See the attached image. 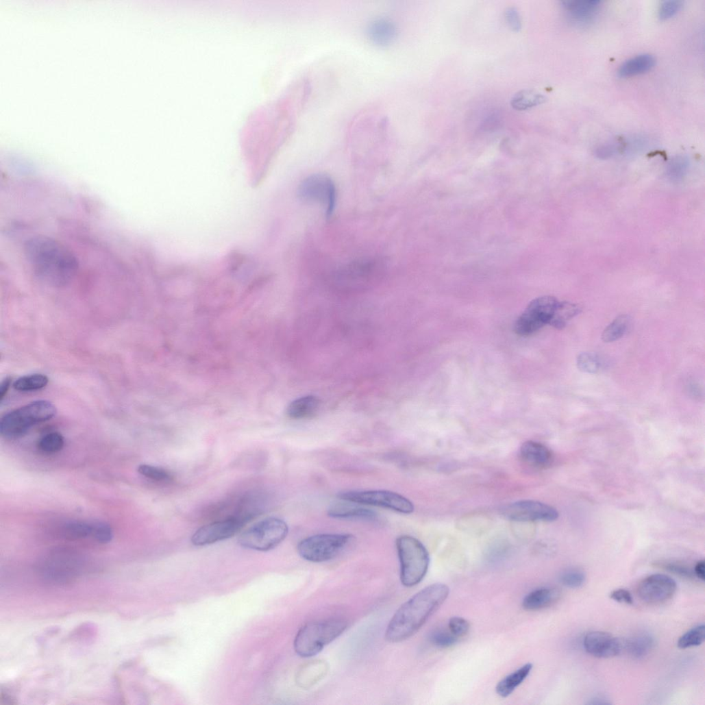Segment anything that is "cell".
Returning <instances> with one entry per match:
<instances>
[{
    "mask_svg": "<svg viewBox=\"0 0 705 705\" xmlns=\"http://www.w3.org/2000/svg\"><path fill=\"white\" fill-rule=\"evenodd\" d=\"M25 255L34 274L53 287L68 285L79 269V262L73 252L49 236L29 238L25 245Z\"/></svg>",
    "mask_w": 705,
    "mask_h": 705,
    "instance_id": "obj_1",
    "label": "cell"
},
{
    "mask_svg": "<svg viewBox=\"0 0 705 705\" xmlns=\"http://www.w3.org/2000/svg\"><path fill=\"white\" fill-rule=\"evenodd\" d=\"M449 593L447 585L438 583L413 595L393 615L386 631V641L399 643L416 634L445 603Z\"/></svg>",
    "mask_w": 705,
    "mask_h": 705,
    "instance_id": "obj_2",
    "label": "cell"
},
{
    "mask_svg": "<svg viewBox=\"0 0 705 705\" xmlns=\"http://www.w3.org/2000/svg\"><path fill=\"white\" fill-rule=\"evenodd\" d=\"M56 408L50 401L38 400L6 414L0 421V434L8 439L24 436L32 428L51 419Z\"/></svg>",
    "mask_w": 705,
    "mask_h": 705,
    "instance_id": "obj_3",
    "label": "cell"
},
{
    "mask_svg": "<svg viewBox=\"0 0 705 705\" xmlns=\"http://www.w3.org/2000/svg\"><path fill=\"white\" fill-rule=\"evenodd\" d=\"M400 562V580L403 586L410 588L425 578L430 563L429 552L416 538L403 535L396 540Z\"/></svg>",
    "mask_w": 705,
    "mask_h": 705,
    "instance_id": "obj_4",
    "label": "cell"
},
{
    "mask_svg": "<svg viewBox=\"0 0 705 705\" xmlns=\"http://www.w3.org/2000/svg\"><path fill=\"white\" fill-rule=\"evenodd\" d=\"M347 628V621L342 619H330L308 623L297 634L295 641V652L303 658L312 657L338 638Z\"/></svg>",
    "mask_w": 705,
    "mask_h": 705,
    "instance_id": "obj_5",
    "label": "cell"
},
{
    "mask_svg": "<svg viewBox=\"0 0 705 705\" xmlns=\"http://www.w3.org/2000/svg\"><path fill=\"white\" fill-rule=\"evenodd\" d=\"M288 532L289 527L284 520L275 517L267 518L242 533L238 543L243 547L265 552L283 542Z\"/></svg>",
    "mask_w": 705,
    "mask_h": 705,
    "instance_id": "obj_6",
    "label": "cell"
},
{
    "mask_svg": "<svg viewBox=\"0 0 705 705\" xmlns=\"http://www.w3.org/2000/svg\"><path fill=\"white\" fill-rule=\"evenodd\" d=\"M349 534H319L303 539L297 546L299 555L313 562L329 561L340 555L351 542Z\"/></svg>",
    "mask_w": 705,
    "mask_h": 705,
    "instance_id": "obj_7",
    "label": "cell"
},
{
    "mask_svg": "<svg viewBox=\"0 0 705 705\" xmlns=\"http://www.w3.org/2000/svg\"><path fill=\"white\" fill-rule=\"evenodd\" d=\"M341 500L360 505L386 508L408 515L414 511L413 504L401 495L389 491H347L339 493Z\"/></svg>",
    "mask_w": 705,
    "mask_h": 705,
    "instance_id": "obj_8",
    "label": "cell"
},
{
    "mask_svg": "<svg viewBox=\"0 0 705 705\" xmlns=\"http://www.w3.org/2000/svg\"><path fill=\"white\" fill-rule=\"evenodd\" d=\"M558 303L557 299L549 296L532 301L515 323L517 334L528 336L549 325Z\"/></svg>",
    "mask_w": 705,
    "mask_h": 705,
    "instance_id": "obj_9",
    "label": "cell"
},
{
    "mask_svg": "<svg viewBox=\"0 0 705 705\" xmlns=\"http://www.w3.org/2000/svg\"><path fill=\"white\" fill-rule=\"evenodd\" d=\"M299 197L304 201L321 203L326 208V217L332 216L336 204V188L332 180L325 175H314L300 185Z\"/></svg>",
    "mask_w": 705,
    "mask_h": 705,
    "instance_id": "obj_10",
    "label": "cell"
},
{
    "mask_svg": "<svg viewBox=\"0 0 705 705\" xmlns=\"http://www.w3.org/2000/svg\"><path fill=\"white\" fill-rule=\"evenodd\" d=\"M503 515L515 521H546L556 520L558 511L551 506L534 500H521L510 504L502 510Z\"/></svg>",
    "mask_w": 705,
    "mask_h": 705,
    "instance_id": "obj_11",
    "label": "cell"
},
{
    "mask_svg": "<svg viewBox=\"0 0 705 705\" xmlns=\"http://www.w3.org/2000/svg\"><path fill=\"white\" fill-rule=\"evenodd\" d=\"M247 520L236 517L217 521L200 528L193 535L191 541L197 546H203L229 539L237 534Z\"/></svg>",
    "mask_w": 705,
    "mask_h": 705,
    "instance_id": "obj_12",
    "label": "cell"
},
{
    "mask_svg": "<svg viewBox=\"0 0 705 705\" xmlns=\"http://www.w3.org/2000/svg\"><path fill=\"white\" fill-rule=\"evenodd\" d=\"M676 589V583L670 577L656 574L646 578L639 584L637 593L645 603L658 604L671 599Z\"/></svg>",
    "mask_w": 705,
    "mask_h": 705,
    "instance_id": "obj_13",
    "label": "cell"
},
{
    "mask_svg": "<svg viewBox=\"0 0 705 705\" xmlns=\"http://www.w3.org/2000/svg\"><path fill=\"white\" fill-rule=\"evenodd\" d=\"M586 651L595 657L610 658L619 655L622 650L621 641L609 633L593 631L584 639Z\"/></svg>",
    "mask_w": 705,
    "mask_h": 705,
    "instance_id": "obj_14",
    "label": "cell"
},
{
    "mask_svg": "<svg viewBox=\"0 0 705 705\" xmlns=\"http://www.w3.org/2000/svg\"><path fill=\"white\" fill-rule=\"evenodd\" d=\"M601 5L599 0H566L561 3L562 8L570 22L579 26L592 23L599 13Z\"/></svg>",
    "mask_w": 705,
    "mask_h": 705,
    "instance_id": "obj_15",
    "label": "cell"
},
{
    "mask_svg": "<svg viewBox=\"0 0 705 705\" xmlns=\"http://www.w3.org/2000/svg\"><path fill=\"white\" fill-rule=\"evenodd\" d=\"M521 460L535 469L548 468L554 460L552 451L542 443L535 441L524 443L519 450Z\"/></svg>",
    "mask_w": 705,
    "mask_h": 705,
    "instance_id": "obj_16",
    "label": "cell"
},
{
    "mask_svg": "<svg viewBox=\"0 0 705 705\" xmlns=\"http://www.w3.org/2000/svg\"><path fill=\"white\" fill-rule=\"evenodd\" d=\"M345 502L332 505L328 510V515L332 518L341 519H359L368 521L378 520L379 516L376 512L364 508L358 504Z\"/></svg>",
    "mask_w": 705,
    "mask_h": 705,
    "instance_id": "obj_17",
    "label": "cell"
},
{
    "mask_svg": "<svg viewBox=\"0 0 705 705\" xmlns=\"http://www.w3.org/2000/svg\"><path fill=\"white\" fill-rule=\"evenodd\" d=\"M367 36L374 45L386 47L395 40L397 29L389 21L379 19L370 23L367 28Z\"/></svg>",
    "mask_w": 705,
    "mask_h": 705,
    "instance_id": "obj_18",
    "label": "cell"
},
{
    "mask_svg": "<svg viewBox=\"0 0 705 705\" xmlns=\"http://www.w3.org/2000/svg\"><path fill=\"white\" fill-rule=\"evenodd\" d=\"M559 597L560 593L557 589L541 588L528 594L523 599L522 606L525 610H539L554 604Z\"/></svg>",
    "mask_w": 705,
    "mask_h": 705,
    "instance_id": "obj_19",
    "label": "cell"
},
{
    "mask_svg": "<svg viewBox=\"0 0 705 705\" xmlns=\"http://www.w3.org/2000/svg\"><path fill=\"white\" fill-rule=\"evenodd\" d=\"M656 64L655 58L650 54H641L633 57L619 67L617 75L620 78H628L644 74L651 71Z\"/></svg>",
    "mask_w": 705,
    "mask_h": 705,
    "instance_id": "obj_20",
    "label": "cell"
},
{
    "mask_svg": "<svg viewBox=\"0 0 705 705\" xmlns=\"http://www.w3.org/2000/svg\"><path fill=\"white\" fill-rule=\"evenodd\" d=\"M532 667V664L527 663L506 676L497 684V693L502 697H507L510 695L527 678Z\"/></svg>",
    "mask_w": 705,
    "mask_h": 705,
    "instance_id": "obj_21",
    "label": "cell"
},
{
    "mask_svg": "<svg viewBox=\"0 0 705 705\" xmlns=\"http://www.w3.org/2000/svg\"><path fill=\"white\" fill-rule=\"evenodd\" d=\"M319 406L320 399L317 397L308 395L293 401L288 406L287 413L294 419H307L314 415Z\"/></svg>",
    "mask_w": 705,
    "mask_h": 705,
    "instance_id": "obj_22",
    "label": "cell"
},
{
    "mask_svg": "<svg viewBox=\"0 0 705 705\" xmlns=\"http://www.w3.org/2000/svg\"><path fill=\"white\" fill-rule=\"evenodd\" d=\"M655 646V639L650 633L643 632L629 639L625 647L634 658L641 659L647 656Z\"/></svg>",
    "mask_w": 705,
    "mask_h": 705,
    "instance_id": "obj_23",
    "label": "cell"
},
{
    "mask_svg": "<svg viewBox=\"0 0 705 705\" xmlns=\"http://www.w3.org/2000/svg\"><path fill=\"white\" fill-rule=\"evenodd\" d=\"M581 312L579 306L569 302L558 303L549 325L558 330L565 327L568 322Z\"/></svg>",
    "mask_w": 705,
    "mask_h": 705,
    "instance_id": "obj_24",
    "label": "cell"
},
{
    "mask_svg": "<svg viewBox=\"0 0 705 705\" xmlns=\"http://www.w3.org/2000/svg\"><path fill=\"white\" fill-rule=\"evenodd\" d=\"M545 101V97L540 93L531 90H523L512 97L510 104L515 110H525L539 106Z\"/></svg>",
    "mask_w": 705,
    "mask_h": 705,
    "instance_id": "obj_25",
    "label": "cell"
},
{
    "mask_svg": "<svg viewBox=\"0 0 705 705\" xmlns=\"http://www.w3.org/2000/svg\"><path fill=\"white\" fill-rule=\"evenodd\" d=\"M326 671L327 666L324 662L309 663L300 671L298 682L302 687H310L319 680Z\"/></svg>",
    "mask_w": 705,
    "mask_h": 705,
    "instance_id": "obj_26",
    "label": "cell"
},
{
    "mask_svg": "<svg viewBox=\"0 0 705 705\" xmlns=\"http://www.w3.org/2000/svg\"><path fill=\"white\" fill-rule=\"evenodd\" d=\"M630 321V318L627 315L618 317L604 330L602 340L605 343H613L621 338L628 329Z\"/></svg>",
    "mask_w": 705,
    "mask_h": 705,
    "instance_id": "obj_27",
    "label": "cell"
},
{
    "mask_svg": "<svg viewBox=\"0 0 705 705\" xmlns=\"http://www.w3.org/2000/svg\"><path fill=\"white\" fill-rule=\"evenodd\" d=\"M49 378L42 374H32L18 379L14 384L16 390L21 392L35 391L44 388L49 384Z\"/></svg>",
    "mask_w": 705,
    "mask_h": 705,
    "instance_id": "obj_28",
    "label": "cell"
},
{
    "mask_svg": "<svg viewBox=\"0 0 705 705\" xmlns=\"http://www.w3.org/2000/svg\"><path fill=\"white\" fill-rule=\"evenodd\" d=\"M705 639L704 624L698 625L684 633L678 641L680 649H687L702 645Z\"/></svg>",
    "mask_w": 705,
    "mask_h": 705,
    "instance_id": "obj_29",
    "label": "cell"
},
{
    "mask_svg": "<svg viewBox=\"0 0 705 705\" xmlns=\"http://www.w3.org/2000/svg\"><path fill=\"white\" fill-rule=\"evenodd\" d=\"M65 536L71 539H79L92 536V523L83 521H72L67 523L64 530Z\"/></svg>",
    "mask_w": 705,
    "mask_h": 705,
    "instance_id": "obj_30",
    "label": "cell"
},
{
    "mask_svg": "<svg viewBox=\"0 0 705 705\" xmlns=\"http://www.w3.org/2000/svg\"><path fill=\"white\" fill-rule=\"evenodd\" d=\"M578 369L586 373H597L602 367L600 358L593 353H583L578 358Z\"/></svg>",
    "mask_w": 705,
    "mask_h": 705,
    "instance_id": "obj_31",
    "label": "cell"
},
{
    "mask_svg": "<svg viewBox=\"0 0 705 705\" xmlns=\"http://www.w3.org/2000/svg\"><path fill=\"white\" fill-rule=\"evenodd\" d=\"M64 446V440L58 433H51L44 436L38 443L39 449L46 454H55Z\"/></svg>",
    "mask_w": 705,
    "mask_h": 705,
    "instance_id": "obj_32",
    "label": "cell"
},
{
    "mask_svg": "<svg viewBox=\"0 0 705 705\" xmlns=\"http://www.w3.org/2000/svg\"><path fill=\"white\" fill-rule=\"evenodd\" d=\"M560 582L567 588L579 589L584 584L586 575L580 569L568 570L560 575Z\"/></svg>",
    "mask_w": 705,
    "mask_h": 705,
    "instance_id": "obj_33",
    "label": "cell"
},
{
    "mask_svg": "<svg viewBox=\"0 0 705 705\" xmlns=\"http://www.w3.org/2000/svg\"><path fill=\"white\" fill-rule=\"evenodd\" d=\"M459 638L453 634L449 630H436L430 636L431 642L436 647L447 648L458 642Z\"/></svg>",
    "mask_w": 705,
    "mask_h": 705,
    "instance_id": "obj_34",
    "label": "cell"
},
{
    "mask_svg": "<svg viewBox=\"0 0 705 705\" xmlns=\"http://www.w3.org/2000/svg\"><path fill=\"white\" fill-rule=\"evenodd\" d=\"M138 472L140 475L156 482H168L172 479L171 475L167 471L151 465H140L138 468Z\"/></svg>",
    "mask_w": 705,
    "mask_h": 705,
    "instance_id": "obj_35",
    "label": "cell"
},
{
    "mask_svg": "<svg viewBox=\"0 0 705 705\" xmlns=\"http://www.w3.org/2000/svg\"><path fill=\"white\" fill-rule=\"evenodd\" d=\"M684 3L680 0H667L663 2L658 9L660 20L667 21L675 16L683 8Z\"/></svg>",
    "mask_w": 705,
    "mask_h": 705,
    "instance_id": "obj_36",
    "label": "cell"
},
{
    "mask_svg": "<svg viewBox=\"0 0 705 705\" xmlns=\"http://www.w3.org/2000/svg\"><path fill=\"white\" fill-rule=\"evenodd\" d=\"M92 536L101 543H108L113 537L111 527L103 522L92 523Z\"/></svg>",
    "mask_w": 705,
    "mask_h": 705,
    "instance_id": "obj_37",
    "label": "cell"
},
{
    "mask_svg": "<svg viewBox=\"0 0 705 705\" xmlns=\"http://www.w3.org/2000/svg\"><path fill=\"white\" fill-rule=\"evenodd\" d=\"M662 569L678 576L681 578L691 579L694 576V573L689 567L682 564L673 562H665L660 564Z\"/></svg>",
    "mask_w": 705,
    "mask_h": 705,
    "instance_id": "obj_38",
    "label": "cell"
},
{
    "mask_svg": "<svg viewBox=\"0 0 705 705\" xmlns=\"http://www.w3.org/2000/svg\"><path fill=\"white\" fill-rule=\"evenodd\" d=\"M449 630L458 638L465 636L470 630L469 622L462 617H455L449 622Z\"/></svg>",
    "mask_w": 705,
    "mask_h": 705,
    "instance_id": "obj_39",
    "label": "cell"
},
{
    "mask_svg": "<svg viewBox=\"0 0 705 705\" xmlns=\"http://www.w3.org/2000/svg\"><path fill=\"white\" fill-rule=\"evenodd\" d=\"M505 20L509 28L514 32H519L522 27L521 20L518 10L513 7L508 8L505 12Z\"/></svg>",
    "mask_w": 705,
    "mask_h": 705,
    "instance_id": "obj_40",
    "label": "cell"
},
{
    "mask_svg": "<svg viewBox=\"0 0 705 705\" xmlns=\"http://www.w3.org/2000/svg\"><path fill=\"white\" fill-rule=\"evenodd\" d=\"M610 597L618 603L626 604L628 605L633 604V599L631 593L625 589L614 591L611 593Z\"/></svg>",
    "mask_w": 705,
    "mask_h": 705,
    "instance_id": "obj_41",
    "label": "cell"
},
{
    "mask_svg": "<svg viewBox=\"0 0 705 705\" xmlns=\"http://www.w3.org/2000/svg\"><path fill=\"white\" fill-rule=\"evenodd\" d=\"M694 576L700 580L704 582L705 580V562L704 560L696 563L694 568Z\"/></svg>",
    "mask_w": 705,
    "mask_h": 705,
    "instance_id": "obj_42",
    "label": "cell"
},
{
    "mask_svg": "<svg viewBox=\"0 0 705 705\" xmlns=\"http://www.w3.org/2000/svg\"><path fill=\"white\" fill-rule=\"evenodd\" d=\"M12 384V379L10 378H6L2 382L1 386H0V400L3 401L4 398L7 395L8 391Z\"/></svg>",
    "mask_w": 705,
    "mask_h": 705,
    "instance_id": "obj_43",
    "label": "cell"
},
{
    "mask_svg": "<svg viewBox=\"0 0 705 705\" xmlns=\"http://www.w3.org/2000/svg\"><path fill=\"white\" fill-rule=\"evenodd\" d=\"M589 704H611L608 700L602 697H595L589 701Z\"/></svg>",
    "mask_w": 705,
    "mask_h": 705,
    "instance_id": "obj_44",
    "label": "cell"
},
{
    "mask_svg": "<svg viewBox=\"0 0 705 705\" xmlns=\"http://www.w3.org/2000/svg\"><path fill=\"white\" fill-rule=\"evenodd\" d=\"M689 392L693 396H695V397H697V396H699L700 395V391L699 388L697 387V386H696L693 383H691V384H689Z\"/></svg>",
    "mask_w": 705,
    "mask_h": 705,
    "instance_id": "obj_45",
    "label": "cell"
}]
</instances>
